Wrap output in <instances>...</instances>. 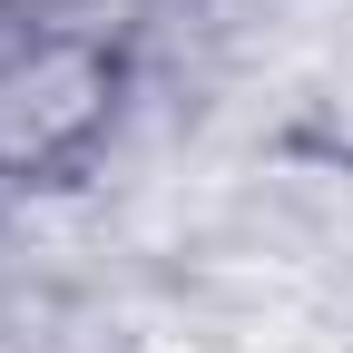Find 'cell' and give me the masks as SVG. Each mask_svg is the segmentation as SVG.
I'll return each mask as SVG.
<instances>
[{"label": "cell", "mask_w": 353, "mask_h": 353, "mask_svg": "<svg viewBox=\"0 0 353 353\" xmlns=\"http://www.w3.org/2000/svg\"><path fill=\"white\" fill-rule=\"evenodd\" d=\"M108 79L88 50H30L0 69V157H59L69 138L99 128Z\"/></svg>", "instance_id": "cell-1"}]
</instances>
